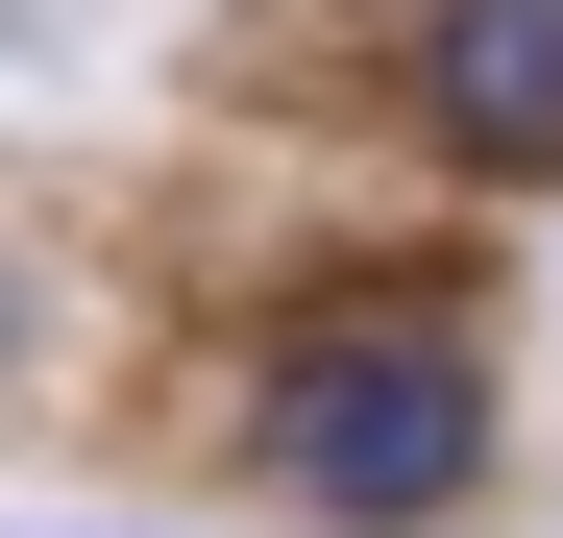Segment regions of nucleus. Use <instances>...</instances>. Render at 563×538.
Returning <instances> with one entry per match:
<instances>
[{
  "mask_svg": "<svg viewBox=\"0 0 563 538\" xmlns=\"http://www.w3.org/2000/svg\"><path fill=\"white\" fill-rule=\"evenodd\" d=\"M269 490L343 514V538H417L441 490H490V368L465 343H319L269 392Z\"/></svg>",
  "mask_w": 563,
  "mask_h": 538,
  "instance_id": "nucleus-1",
  "label": "nucleus"
},
{
  "mask_svg": "<svg viewBox=\"0 0 563 538\" xmlns=\"http://www.w3.org/2000/svg\"><path fill=\"white\" fill-rule=\"evenodd\" d=\"M417 99H441L465 147H490V171H539V147H563V0H441Z\"/></svg>",
  "mask_w": 563,
  "mask_h": 538,
  "instance_id": "nucleus-2",
  "label": "nucleus"
},
{
  "mask_svg": "<svg viewBox=\"0 0 563 538\" xmlns=\"http://www.w3.org/2000/svg\"><path fill=\"white\" fill-rule=\"evenodd\" d=\"M0 343H25V294H0Z\"/></svg>",
  "mask_w": 563,
  "mask_h": 538,
  "instance_id": "nucleus-3",
  "label": "nucleus"
}]
</instances>
